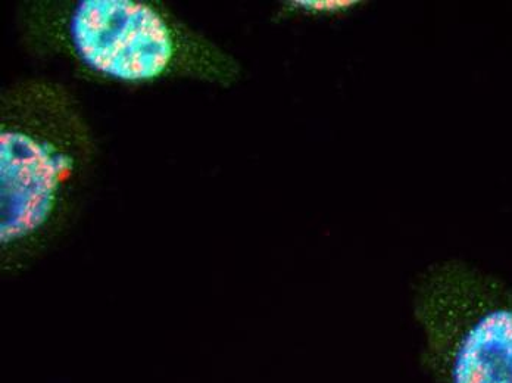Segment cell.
Wrapping results in <instances>:
<instances>
[{"instance_id":"2","label":"cell","mask_w":512,"mask_h":383,"mask_svg":"<svg viewBox=\"0 0 512 383\" xmlns=\"http://www.w3.org/2000/svg\"><path fill=\"white\" fill-rule=\"evenodd\" d=\"M71 37L87 65L117 79H154L173 55L162 18L130 0L81 2L71 21Z\"/></svg>"},{"instance_id":"1","label":"cell","mask_w":512,"mask_h":383,"mask_svg":"<svg viewBox=\"0 0 512 383\" xmlns=\"http://www.w3.org/2000/svg\"><path fill=\"white\" fill-rule=\"evenodd\" d=\"M414 316L433 383H512V292L462 261L418 280Z\"/></svg>"},{"instance_id":"4","label":"cell","mask_w":512,"mask_h":383,"mask_svg":"<svg viewBox=\"0 0 512 383\" xmlns=\"http://www.w3.org/2000/svg\"><path fill=\"white\" fill-rule=\"evenodd\" d=\"M293 5H298L299 8L307 11L340 12L354 8L358 2H293Z\"/></svg>"},{"instance_id":"3","label":"cell","mask_w":512,"mask_h":383,"mask_svg":"<svg viewBox=\"0 0 512 383\" xmlns=\"http://www.w3.org/2000/svg\"><path fill=\"white\" fill-rule=\"evenodd\" d=\"M71 160L48 140L21 130L0 136L2 180V244L26 238L51 214L56 192Z\"/></svg>"}]
</instances>
